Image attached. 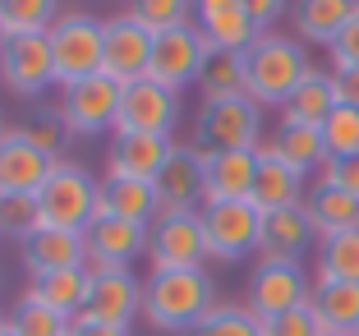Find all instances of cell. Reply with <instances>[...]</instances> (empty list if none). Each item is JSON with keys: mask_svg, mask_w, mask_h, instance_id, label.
I'll list each match as a JSON object with an SVG mask.
<instances>
[{"mask_svg": "<svg viewBox=\"0 0 359 336\" xmlns=\"http://www.w3.org/2000/svg\"><path fill=\"white\" fill-rule=\"evenodd\" d=\"M88 285H93V272L88 267H60V272H46V276H32V300H42L46 309L65 314L74 323L88 304Z\"/></svg>", "mask_w": 359, "mask_h": 336, "instance_id": "83f0119b", "label": "cell"}, {"mask_svg": "<svg viewBox=\"0 0 359 336\" xmlns=\"http://www.w3.org/2000/svg\"><path fill=\"white\" fill-rule=\"evenodd\" d=\"M337 83H332V69H309L304 83L290 93V102L281 106V120L285 125H313L323 129V120L337 111Z\"/></svg>", "mask_w": 359, "mask_h": 336, "instance_id": "4316f807", "label": "cell"}, {"mask_svg": "<svg viewBox=\"0 0 359 336\" xmlns=\"http://www.w3.org/2000/svg\"><path fill=\"white\" fill-rule=\"evenodd\" d=\"M5 42H10V32H5V23H0V51H5Z\"/></svg>", "mask_w": 359, "mask_h": 336, "instance_id": "bcb514c9", "label": "cell"}, {"mask_svg": "<svg viewBox=\"0 0 359 336\" xmlns=\"http://www.w3.org/2000/svg\"><path fill=\"white\" fill-rule=\"evenodd\" d=\"M304 212H309V221H313V231H318V244L332 240V235H341V231H359V199L332 189V184H323V180L309 184Z\"/></svg>", "mask_w": 359, "mask_h": 336, "instance_id": "d4e9b609", "label": "cell"}, {"mask_svg": "<svg viewBox=\"0 0 359 336\" xmlns=\"http://www.w3.org/2000/svg\"><path fill=\"white\" fill-rule=\"evenodd\" d=\"M313 300V276L304 272V263H276V258H258L249 272V300L258 318H276L290 309Z\"/></svg>", "mask_w": 359, "mask_h": 336, "instance_id": "ba28073f", "label": "cell"}, {"mask_svg": "<svg viewBox=\"0 0 359 336\" xmlns=\"http://www.w3.org/2000/svg\"><path fill=\"white\" fill-rule=\"evenodd\" d=\"M194 23L217 51H249L258 42V28L244 10V0H194Z\"/></svg>", "mask_w": 359, "mask_h": 336, "instance_id": "44dd1931", "label": "cell"}, {"mask_svg": "<svg viewBox=\"0 0 359 336\" xmlns=\"http://www.w3.org/2000/svg\"><path fill=\"white\" fill-rule=\"evenodd\" d=\"M5 134H10V125H5V120H0V138H5Z\"/></svg>", "mask_w": 359, "mask_h": 336, "instance_id": "c3c4849f", "label": "cell"}, {"mask_svg": "<svg viewBox=\"0 0 359 336\" xmlns=\"http://www.w3.org/2000/svg\"><path fill=\"white\" fill-rule=\"evenodd\" d=\"M19 134L28 138L37 152H46V157H55L60 161V152H65V138H69V129H65V120H60V111H37V116H28L19 125Z\"/></svg>", "mask_w": 359, "mask_h": 336, "instance_id": "74e56055", "label": "cell"}, {"mask_svg": "<svg viewBox=\"0 0 359 336\" xmlns=\"http://www.w3.org/2000/svg\"><path fill=\"white\" fill-rule=\"evenodd\" d=\"M309 69L313 65H309V51L299 37L258 32V42L244 51V93L258 106H285Z\"/></svg>", "mask_w": 359, "mask_h": 336, "instance_id": "7a4b0ae2", "label": "cell"}, {"mask_svg": "<svg viewBox=\"0 0 359 336\" xmlns=\"http://www.w3.org/2000/svg\"><path fill=\"white\" fill-rule=\"evenodd\" d=\"M355 14H359V0H290L295 37L309 46H332Z\"/></svg>", "mask_w": 359, "mask_h": 336, "instance_id": "603a6c76", "label": "cell"}, {"mask_svg": "<svg viewBox=\"0 0 359 336\" xmlns=\"http://www.w3.org/2000/svg\"><path fill=\"white\" fill-rule=\"evenodd\" d=\"M5 323H10V318H5V314H0V327H5Z\"/></svg>", "mask_w": 359, "mask_h": 336, "instance_id": "681fc988", "label": "cell"}, {"mask_svg": "<svg viewBox=\"0 0 359 336\" xmlns=\"http://www.w3.org/2000/svg\"><path fill=\"white\" fill-rule=\"evenodd\" d=\"M0 83L14 97H37L55 83V60L46 37H10L0 51Z\"/></svg>", "mask_w": 359, "mask_h": 336, "instance_id": "9a60e30c", "label": "cell"}, {"mask_svg": "<svg viewBox=\"0 0 359 336\" xmlns=\"http://www.w3.org/2000/svg\"><path fill=\"white\" fill-rule=\"evenodd\" d=\"M323 281H359V231H341L318 244V272Z\"/></svg>", "mask_w": 359, "mask_h": 336, "instance_id": "d6a6232c", "label": "cell"}, {"mask_svg": "<svg viewBox=\"0 0 359 336\" xmlns=\"http://www.w3.org/2000/svg\"><path fill=\"white\" fill-rule=\"evenodd\" d=\"M60 19V0H0V23L10 37H46Z\"/></svg>", "mask_w": 359, "mask_h": 336, "instance_id": "1f68e13d", "label": "cell"}, {"mask_svg": "<svg viewBox=\"0 0 359 336\" xmlns=\"http://www.w3.org/2000/svg\"><path fill=\"white\" fill-rule=\"evenodd\" d=\"M263 336H332V332L318 323L313 304H299V309H290V314L263 318Z\"/></svg>", "mask_w": 359, "mask_h": 336, "instance_id": "f35d334b", "label": "cell"}, {"mask_svg": "<svg viewBox=\"0 0 359 336\" xmlns=\"http://www.w3.org/2000/svg\"><path fill=\"white\" fill-rule=\"evenodd\" d=\"M318 244V231L309 221L304 203L295 208H276L263 212V244H258V258H276V263H304V253Z\"/></svg>", "mask_w": 359, "mask_h": 336, "instance_id": "d6986e66", "label": "cell"}, {"mask_svg": "<svg viewBox=\"0 0 359 336\" xmlns=\"http://www.w3.org/2000/svg\"><path fill=\"white\" fill-rule=\"evenodd\" d=\"M111 217L138 221V226H152L157 221V189L148 180H129V175H106L102 180V208Z\"/></svg>", "mask_w": 359, "mask_h": 336, "instance_id": "f1b7e54d", "label": "cell"}, {"mask_svg": "<svg viewBox=\"0 0 359 336\" xmlns=\"http://www.w3.org/2000/svg\"><path fill=\"white\" fill-rule=\"evenodd\" d=\"M0 336H19V332H14V327H10V323H5V327H0Z\"/></svg>", "mask_w": 359, "mask_h": 336, "instance_id": "7dc6e473", "label": "cell"}, {"mask_svg": "<svg viewBox=\"0 0 359 336\" xmlns=\"http://www.w3.org/2000/svg\"><path fill=\"white\" fill-rule=\"evenodd\" d=\"M157 189V217H170V212H198L203 208V157L198 147L175 143L170 161L161 166V175L152 180Z\"/></svg>", "mask_w": 359, "mask_h": 336, "instance_id": "e0dca14e", "label": "cell"}, {"mask_svg": "<svg viewBox=\"0 0 359 336\" xmlns=\"http://www.w3.org/2000/svg\"><path fill=\"white\" fill-rule=\"evenodd\" d=\"M148 235L152 226H138V221L111 217V212H97L83 231L88 244V272H111V267H129L138 253H148Z\"/></svg>", "mask_w": 359, "mask_h": 336, "instance_id": "4fadbf2b", "label": "cell"}, {"mask_svg": "<svg viewBox=\"0 0 359 336\" xmlns=\"http://www.w3.org/2000/svg\"><path fill=\"white\" fill-rule=\"evenodd\" d=\"M129 14H134L143 28L152 32H166L180 28V23H194V0H129Z\"/></svg>", "mask_w": 359, "mask_h": 336, "instance_id": "8d00e7d4", "label": "cell"}, {"mask_svg": "<svg viewBox=\"0 0 359 336\" xmlns=\"http://www.w3.org/2000/svg\"><path fill=\"white\" fill-rule=\"evenodd\" d=\"M332 55V69H359V14L346 23V32H341L337 42L327 46Z\"/></svg>", "mask_w": 359, "mask_h": 336, "instance_id": "b9f144b4", "label": "cell"}, {"mask_svg": "<svg viewBox=\"0 0 359 336\" xmlns=\"http://www.w3.org/2000/svg\"><path fill=\"white\" fill-rule=\"evenodd\" d=\"M323 143L327 157H359V106H337L323 120Z\"/></svg>", "mask_w": 359, "mask_h": 336, "instance_id": "d590c367", "label": "cell"}, {"mask_svg": "<svg viewBox=\"0 0 359 336\" xmlns=\"http://www.w3.org/2000/svg\"><path fill=\"white\" fill-rule=\"evenodd\" d=\"M51 166H55V157L37 152L19 134V125H10V134L0 138V199H37Z\"/></svg>", "mask_w": 359, "mask_h": 336, "instance_id": "2e32d148", "label": "cell"}, {"mask_svg": "<svg viewBox=\"0 0 359 336\" xmlns=\"http://www.w3.org/2000/svg\"><path fill=\"white\" fill-rule=\"evenodd\" d=\"M37 226H42V217H37V199H0V235L28 240Z\"/></svg>", "mask_w": 359, "mask_h": 336, "instance_id": "ab89813d", "label": "cell"}, {"mask_svg": "<svg viewBox=\"0 0 359 336\" xmlns=\"http://www.w3.org/2000/svg\"><path fill=\"white\" fill-rule=\"evenodd\" d=\"M332 83L341 106H359V69H332Z\"/></svg>", "mask_w": 359, "mask_h": 336, "instance_id": "ee69618b", "label": "cell"}, {"mask_svg": "<svg viewBox=\"0 0 359 336\" xmlns=\"http://www.w3.org/2000/svg\"><path fill=\"white\" fill-rule=\"evenodd\" d=\"M313 314L332 336H350L359 323V281H323L313 276Z\"/></svg>", "mask_w": 359, "mask_h": 336, "instance_id": "f546056e", "label": "cell"}, {"mask_svg": "<svg viewBox=\"0 0 359 336\" xmlns=\"http://www.w3.org/2000/svg\"><path fill=\"white\" fill-rule=\"evenodd\" d=\"M69 336H129V327H111V323H83V318H74Z\"/></svg>", "mask_w": 359, "mask_h": 336, "instance_id": "f6af8a7d", "label": "cell"}, {"mask_svg": "<svg viewBox=\"0 0 359 336\" xmlns=\"http://www.w3.org/2000/svg\"><path fill=\"white\" fill-rule=\"evenodd\" d=\"M102 208V180H93V170L79 161L60 157L46 175V184L37 189V217L42 226H60V231H88V221Z\"/></svg>", "mask_w": 359, "mask_h": 336, "instance_id": "3957f363", "label": "cell"}, {"mask_svg": "<svg viewBox=\"0 0 359 336\" xmlns=\"http://www.w3.org/2000/svg\"><path fill=\"white\" fill-rule=\"evenodd\" d=\"M217 309V285L203 267H180V272H152L143 281V318L157 332H194L203 318Z\"/></svg>", "mask_w": 359, "mask_h": 336, "instance_id": "6da1fadb", "label": "cell"}, {"mask_svg": "<svg viewBox=\"0 0 359 336\" xmlns=\"http://www.w3.org/2000/svg\"><path fill=\"white\" fill-rule=\"evenodd\" d=\"M175 120H180V93L161 88L157 79H134V83H125L120 116H116V134H157V138H170Z\"/></svg>", "mask_w": 359, "mask_h": 336, "instance_id": "7c38bea8", "label": "cell"}, {"mask_svg": "<svg viewBox=\"0 0 359 336\" xmlns=\"http://www.w3.org/2000/svg\"><path fill=\"white\" fill-rule=\"evenodd\" d=\"M10 327L19 336H69V318L55 314V309H46L42 300H32V295H23V304L10 314Z\"/></svg>", "mask_w": 359, "mask_h": 336, "instance_id": "e575fe53", "label": "cell"}, {"mask_svg": "<svg viewBox=\"0 0 359 336\" xmlns=\"http://www.w3.org/2000/svg\"><path fill=\"white\" fill-rule=\"evenodd\" d=\"M258 143H263V106L249 93L203 102L194 147H203V152H254Z\"/></svg>", "mask_w": 359, "mask_h": 336, "instance_id": "277c9868", "label": "cell"}, {"mask_svg": "<svg viewBox=\"0 0 359 336\" xmlns=\"http://www.w3.org/2000/svg\"><path fill=\"white\" fill-rule=\"evenodd\" d=\"M184 336H263V318L249 304H222V300H217V309Z\"/></svg>", "mask_w": 359, "mask_h": 336, "instance_id": "836d02e7", "label": "cell"}, {"mask_svg": "<svg viewBox=\"0 0 359 336\" xmlns=\"http://www.w3.org/2000/svg\"><path fill=\"white\" fill-rule=\"evenodd\" d=\"M143 314V281L129 267H111V272H93L88 285V304H83V323H111V327H129Z\"/></svg>", "mask_w": 359, "mask_h": 336, "instance_id": "5bb4252c", "label": "cell"}, {"mask_svg": "<svg viewBox=\"0 0 359 336\" xmlns=\"http://www.w3.org/2000/svg\"><path fill=\"white\" fill-rule=\"evenodd\" d=\"M51 42V60H55V83H83L93 74H102V19L83 10H69L55 19V28L46 32Z\"/></svg>", "mask_w": 359, "mask_h": 336, "instance_id": "8992f818", "label": "cell"}, {"mask_svg": "<svg viewBox=\"0 0 359 336\" xmlns=\"http://www.w3.org/2000/svg\"><path fill=\"white\" fill-rule=\"evenodd\" d=\"M203 102H222V97H240L244 93V51H217L212 46L198 74Z\"/></svg>", "mask_w": 359, "mask_h": 336, "instance_id": "4dcf8cb0", "label": "cell"}, {"mask_svg": "<svg viewBox=\"0 0 359 336\" xmlns=\"http://www.w3.org/2000/svg\"><path fill=\"white\" fill-rule=\"evenodd\" d=\"M203 235H208V258L217 263H244L263 244V212L254 199L231 203H203Z\"/></svg>", "mask_w": 359, "mask_h": 336, "instance_id": "5b68a950", "label": "cell"}, {"mask_svg": "<svg viewBox=\"0 0 359 336\" xmlns=\"http://www.w3.org/2000/svg\"><path fill=\"white\" fill-rule=\"evenodd\" d=\"M244 10H249V19H254L258 32H272V23L290 10V0H244Z\"/></svg>", "mask_w": 359, "mask_h": 336, "instance_id": "7bdbcfd3", "label": "cell"}, {"mask_svg": "<svg viewBox=\"0 0 359 336\" xmlns=\"http://www.w3.org/2000/svg\"><path fill=\"white\" fill-rule=\"evenodd\" d=\"M203 203H231V199H254L258 180V147L254 152H203Z\"/></svg>", "mask_w": 359, "mask_h": 336, "instance_id": "ac0fdd59", "label": "cell"}, {"mask_svg": "<svg viewBox=\"0 0 359 336\" xmlns=\"http://www.w3.org/2000/svg\"><path fill=\"white\" fill-rule=\"evenodd\" d=\"M175 143L157 134H116L111 152H106V175H129V180H157L161 166L170 161Z\"/></svg>", "mask_w": 359, "mask_h": 336, "instance_id": "7402d4cb", "label": "cell"}, {"mask_svg": "<svg viewBox=\"0 0 359 336\" xmlns=\"http://www.w3.org/2000/svg\"><path fill=\"white\" fill-rule=\"evenodd\" d=\"M267 147H272L285 166H295L299 175H318L332 161L327 143H323V129H313V125H285V120H276Z\"/></svg>", "mask_w": 359, "mask_h": 336, "instance_id": "484cf974", "label": "cell"}, {"mask_svg": "<svg viewBox=\"0 0 359 336\" xmlns=\"http://www.w3.org/2000/svg\"><path fill=\"white\" fill-rule=\"evenodd\" d=\"M120 97H125V83L111 79V74H93L83 83H69L60 97V120L69 134L93 138L102 129H116L120 116Z\"/></svg>", "mask_w": 359, "mask_h": 336, "instance_id": "52a82bcc", "label": "cell"}, {"mask_svg": "<svg viewBox=\"0 0 359 336\" xmlns=\"http://www.w3.org/2000/svg\"><path fill=\"white\" fill-rule=\"evenodd\" d=\"M152 42H157V32L143 28L129 10L102 19V74H111V79H120V83L148 79Z\"/></svg>", "mask_w": 359, "mask_h": 336, "instance_id": "30bf717a", "label": "cell"}, {"mask_svg": "<svg viewBox=\"0 0 359 336\" xmlns=\"http://www.w3.org/2000/svg\"><path fill=\"white\" fill-rule=\"evenodd\" d=\"M208 51H212V42L203 37L198 23H180V28H166V32H157V42H152L148 79H157L161 88L180 93L184 83H198Z\"/></svg>", "mask_w": 359, "mask_h": 336, "instance_id": "8fae6325", "label": "cell"}, {"mask_svg": "<svg viewBox=\"0 0 359 336\" xmlns=\"http://www.w3.org/2000/svg\"><path fill=\"white\" fill-rule=\"evenodd\" d=\"M350 336H359V323H355V332H350Z\"/></svg>", "mask_w": 359, "mask_h": 336, "instance_id": "f907efd6", "label": "cell"}, {"mask_svg": "<svg viewBox=\"0 0 359 336\" xmlns=\"http://www.w3.org/2000/svg\"><path fill=\"white\" fill-rule=\"evenodd\" d=\"M318 180L341 189V194H350V199H359V157H332L327 166L318 170Z\"/></svg>", "mask_w": 359, "mask_h": 336, "instance_id": "60d3db41", "label": "cell"}, {"mask_svg": "<svg viewBox=\"0 0 359 336\" xmlns=\"http://www.w3.org/2000/svg\"><path fill=\"white\" fill-rule=\"evenodd\" d=\"M309 194V175H299L295 166H285L267 143H258V180H254V203L258 212H276V208H295Z\"/></svg>", "mask_w": 359, "mask_h": 336, "instance_id": "cb8c5ba5", "label": "cell"}, {"mask_svg": "<svg viewBox=\"0 0 359 336\" xmlns=\"http://www.w3.org/2000/svg\"><path fill=\"white\" fill-rule=\"evenodd\" d=\"M19 253L32 276L60 272V267H88L83 231H60V226H37L28 240H19Z\"/></svg>", "mask_w": 359, "mask_h": 336, "instance_id": "ffe728a7", "label": "cell"}, {"mask_svg": "<svg viewBox=\"0 0 359 336\" xmlns=\"http://www.w3.org/2000/svg\"><path fill=\"white\" fill-rule=\"evenodd\" d=\"M148 263H152V272H180V267H203L208 263L203 212H170V217L152 221Z\"/></svg>", "mask_w": 359, "mask_h": 336, "instance_id": "9c48e42d", "label": "cell"}]
</instances>
